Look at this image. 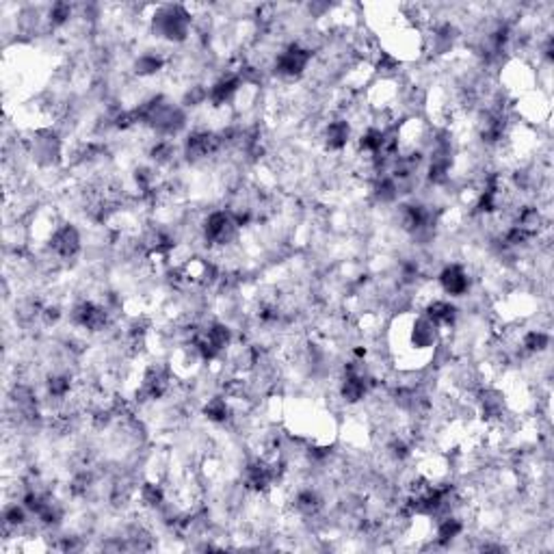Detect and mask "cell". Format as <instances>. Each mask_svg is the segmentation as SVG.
Listing matches in <instances>:
<instances>
[{"label": "cell", "mask_w": 554, "mask_h": 554, "mask_svg": "<svg viewBox=\"0 0 554 554\" xmlns=\"http://www.w3.org/2000/svg\"><path fill=\"white\" fill-rule=\"evenodd\" d=\"M435 284L442 295L459 299L470 293L473 281H470V273L464 265H459V262H450V265L442 266V271L435 277Z\"/></svg>", "instance_id": "1"}]
</instances>
